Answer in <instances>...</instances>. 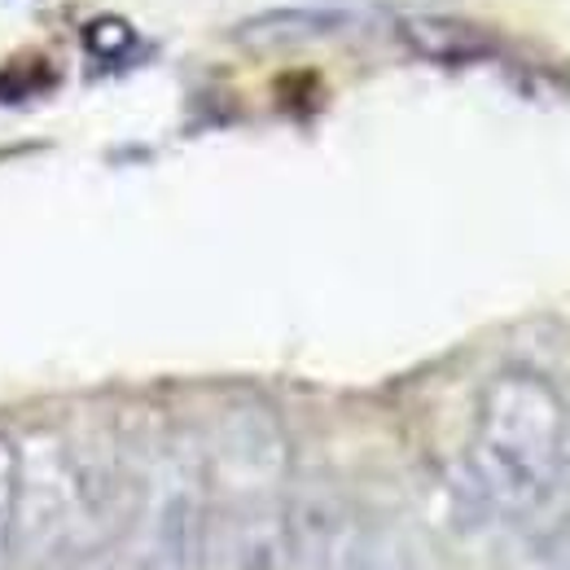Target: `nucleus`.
<instances>
[{"label": "nucleus", "mask_w": 570, "mask_h": 570, "mask_svg": "<svg viewBox=\"0 0 570 570\" xmlns=\"http://www.w3.org/2000/svg\"><path fill=\"white\" fill-rule=\"evenodd\" d=\"M562 391L535 368H500L479 395L470 479L500 518H531L562 488Z\"/></svg>", "instance_id": "obj_1"}, {"label": "nucleus", "mask_w": 570, "mask_h": 570, "mask_svg": "<svg viewBox=\"0 0 570 570\" xmlns=\"http://www.w3.org/2000/svg\"><path fill=\"white\" fill-rule=\"evenodd\" d=\"M110 522V479L79 461L62 439H31L18 448L13 549L40 562L75 558L101 540Z\"/></svg>", "instance_id": "obj_2"}, {"label": "nucleus", "mask_w": 570, "mask_h": 570, "mask_svg": "<svg viewBox=\"0 0 570 570\" xmlns=\"http://www.w3.org/2000/svg\"><path fill=\"white\" fill-rule=\"evenodd\" d=\"M137 544L149 570H194L207 553L212 497L203 452L167 448L137 492Z\"/></svg>", "instance_id": "obj_3"}, {"label": "nucleus", "mask_w": 570, "mask_h": 570, "mask_svg": "<svg viewBox=\"0 0 570 570\" xmlns=\"http://www.w3.org/2000/svg\"><path fill=\"white\" fill-rule=\"evenodd\" d=\"M400 45L434 67H474L500 53V36L465 13H404L395 22Z\"/></svg>", "instance_id": "obj_4"}, {"label": "nucleus", "mask_w": 570, "mask_h": 570, "mask_svg": "<svg viewBox=\"0 0 570 570\" xmlns=\"http://www.w3.org/2000/svg\"><path fill=\"white\" fill-rule=\"evenodd\" d=\"M316 567L321 570H422L413 549L382 527L364 522H330L316 540Z\"/></svg>", "instance_id": "obj_5"}, {"label": "nucleus", "mask_w": 570, "mask_h": 570, "mask_svg": "<svg viewBox=\"0 0 570 570\" xmlns=\"http://www.w3.org/2000/svg\"><path fill=\"white\" fill-rule=\"evenodd\" d=\"M356 18L343 9H268L233 27V40L246 49H289V45H312L325 36L347 31Z\"/></svg>", "instance_id": "obj_6"}, {"label": "nucleus", "mask_w": 570, "mask_h": 570, "mask_svg": "<svg viewBox=\"0 0 570 570\" xmlns=\"http://www.w3.org/2000/svg\"><path fill=\"white\" fill-rule=\"evenodd\" d=\"M13 509H18V443L0 434V570L13 553Z\"/></svg>", "instance_id": "obj_7"}, {"label": "nucleus", "mask_w": 570, "mask_h": 570, "mask_svg": "<svg viewBox=\"0 0 570 570\" xmlns=\"http://www.w3.org/2000/svg\"><path fill=\"white\" fill-rule=\"evenodd\" d=\"M83 45H88L97 58H119V53H128V49L137 45V36H132V27H128L124 18L106 13V18H92V22L83 27Z\"/></svg>", "instance_id": "obj_8"}, {"label": "nucleus", "mask_w": 570, "mask_h": 570, "mask_svg": "<svg viewBox=\"0 0 570 570\" xmlns=\"http://www.w3.org/2000/svg\"><path fill=\"white\" fill-rule=\"evenodd\" d=\"M567 400V422H562V488L570 492V395H562Z\"/></svg>", "instance_id": "obj_9"}]
</instances>
